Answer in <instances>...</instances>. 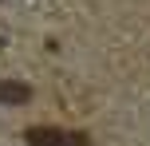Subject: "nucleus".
I'll list each match as a JSON object with an SVG mask.
<instances>
[{"instance_id": "2", "label": "nucleus", "mask_w": 150, "mask_h": 146, "mask_svg": "<svg viewBox=\"0 0 150 146\" xmlns=\"http://www.w3.org/2000/svg\"><path fill=\"white\" fill-rule=\"evenodd\" d=\"M32 99V87L20 83V79H0V103H8V107H20V103Z\"/></svg>"}, {"instance_id": "1", "label": "nucleus", "mask_w": 150, "mask_h": 146, "mask_svg": "<svg viewBox=\"0 0 150 146\" xmlns=\"http://www.w3.org/2000/svg\"><path fill=\"white\" fill-rule=\"evenodd\" d=\"M24 142L28 146H87V134H63L55 126H28L24 130Z\"/></svg>"}]
</instances>
